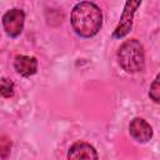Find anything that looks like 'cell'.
<instances>
[{
  "label": "cell",
  "mask_w": 160,
  "mask_h": 160,
  "mask_svg": "<svg viewBox=\"0 0 160 160\" xmlns=\"http://www.w3.org/2000/svg\"><path fill=\"white\" fill-rule=\"evenodd\" d=\"M71 26L75 32L82 38L96 35L102 24V14L100 8L90 1H82L74 6L71 11Z\"/></svg>",
  "instance_id": "obj_1"
},
{
  "label": "cell",
  "mask_w": 160,
  "mask_h": 160,
  "mask_svg": "<svg viewBox=\"0 0 160 160\" xmlns=\"http://www.w3.org/2000/svg\"><path fill=\"white\" fill-rule=\"evenodd\" d=\"M118 60L126 72L141 71L145 65L142 45L136 39L125 41L118 50Z\"/></svg>",
  "instance_id": "obj_2"
},
{
  "label": "cell",
  "mask_w": 160,
  "mask_h": 160,
  "mask_svg": "<svg viewBox=\"0 0 160 160\" xmlns=\"http://www.w3.org/2000/svg\"><path fill=\"white\" fill-rule=\"evenodd\" d=\"M140 4H141V0H126L119 24L112 32V36L115 39H121L130 32L132 28V19H134L135 11L140 6Z\"/></svg>",
  "instance_id": "obj_3"
},
{
  "label": "cell",
  "mask_w": 160,
  "mask_h": 160,
  "mask_svg": "<svg viewBox=\"0 0 160 160\" xmlns=\"http://www.w3.org/2000/svg\"><path fill=\"white\" fill-rule=\"evenodd\" d=\"M24 20H25V14L22 10L11 9L6 11L2 16V26L5 32L11 38L19 36L24 28Z\"/></svg>",
  "instance_id": "obj_4"
},
{
  "label": "cell",
  "mask_w": 160,
  "mask_h": 160,
  "mask_svg": "<svg viewBox=\"0 0 160 160\" xmlns=\"http://www.w3.org/2000/svg\"><path fill=\"white\" fill-rule=\"evenodd\" d=\"M129 131H130V135L139 142H146L152 136V129L150 124H148L141 118H135L130 121Z\"/></svg>",
  "instance_id": "obj_5"
},
{
  "label": "cell",
  "mask_w": 160,
  "mask_h": 160,
  "mask_svg": "<svg viewBox=\"0 0 160 160\" xmlns=\"http://www.w3.org/2000/svg\"><path fill=\"white\" fill-rule=\"evenodd\" d=\"M14 68L18 74L22 76H31L38 70V61L34 56L18 55L14 60Z\"/></svg>",
  "instance_id": "obj_6"
},
{
  "label": "cell",
  "mask_w": 160,
  "mask_h": 160,
  "mask_svg": "<svg viewBox=\"0 0 160 160\" xmlns=\"http://www.w3.org/2000/svg\"><path fill=\"white\" fill-rule=\"evenodd\" d=\"M69 159H98L95 149L88 142H75L68 152Z\"/></svg>",
  "instance_id": "obj_7"
},
{
  "label": "cell",
  "mask_w": 160,
  "mask_h": 160,
  "mask_svg": "<svg viewBox=\"0 0 160 160\" xmlns=\"http://www.w3.org/2000/svg\"><path fill=\"white\" fill-rule=\"evenodd\" d=\"M14 95V82L6 78L0 79V96L11 98Z\"/></svg>",
  "instance_id": "obj_8"
},
{
  "label": "cell",
  "mask_w": 160,
  "mask_h": 160,
  "mask_svg": "<svg viewBox=\"0 0 160 160\" xmlns=\"http://www.w3.org/2000/svg\"><path fill=\"white\" fill-rule=\"evenodd\" d=\"M11 141L9 138H0V159H6L10 154Z\"/></svg>",
  "instance_id": "obj_9"
},
{
  "label": "cell",
  "mask_w": 160,
  "mask_h": 160,
  "mask_svg": "<svg viewBox=\"0 0 160 160\" xmlns=\"http://www.w3.org/2000/svg\"><path fill=\"white\" fill-rule=\"evenodd\" d=\"M159 90H160V86H159V75H158V76L155 78V80H154V82L151 84V86H150V92H149L150 98H151L155 102H159V99H160Z\"/></svg>",
  "instance_id": "obj_10"
}]
</instances>
